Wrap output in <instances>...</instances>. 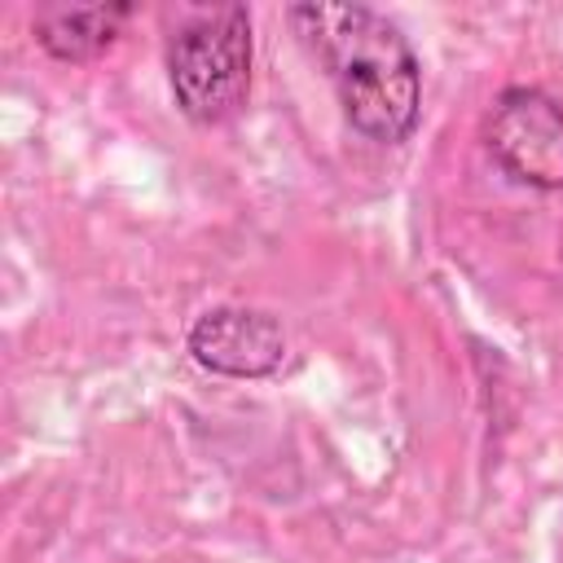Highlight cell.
I'll use <instances>...</instances> for the list:
<instances>
[{"label":"cell","instance_id":"cell-1","mask_svg":"<svg viewBox=\"0 0 563 563\" xmlns=\"http://www.w3.org/2000/svg\"><path fill=\"white\" fill-rule=\"evenodd\" d=\"M290 26L325 66L347 123L378 145H400L422 114V66L391 18L369 4H295Z\"/></svg>","mask_w":563,"mask_h":563},{"label":"cell","instance_id":"cell-2","mask_svg":"<svg viewBox=\"0 0 563 563\" xmlns=\"http://www.w3.org/2000/svg\"><path fill=\"white\" fill-rule=\"evenodd\" d=\"M167 79L189 123H224L251 88V13L242 4L194 9L167 44Z\"/></svg>","mask_w":563,"mask_h":563},{"label":"cell","instance_id":"cell-3","mask_svg":"<svg viewBox=\"0 0 563 563\" xmlns=\"http://www.w3.org/2000/svg\"><path fill=\"white\" fill-rule=\"evenodd\" d=\"M488 154L532 189H563V106L541 88H506L488 110Z\"/></svg>","mask_w":563,"mask_h":563},{"label":"cell","instance_id":"cell-4","mask_svg":"<svg viewBox=\"0 0 563 563\" xmlns=\"http://www.w3.org/2000/svg\"><path fill=\"white\" fill-rule=\"evenodd\" d=\"M189 356L220 378H268L286 361V330L260 308L220 303L189 325Z\"/></svg>","mask_w":563,"mask_h":563},{"label":"cell","instance_id":"cell-5","mask_svg":"<svg viewBox=\"0 0 563 563\" xmlns=\"http://www.w3.org/2000/svg\"><path fill=\"white\" fill-rule=\"evenodd\" d=\"M128 18H132V4H44L31 31L48 57L92 62L119 40Z\"/></svg>","mask_w":563,"mask_h":563}]
</instances>
